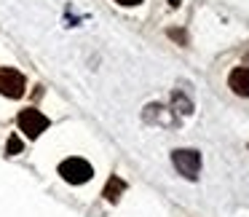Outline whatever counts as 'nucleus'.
Instances as JSON below:
<instances>
[{"instance_id":"7","label":"nucleus","mask_w":249,"mask_h":217,"mask_svg":"<svg viewBox=\"0 0 249 217\" xmlns=\"http://www.w3.org/2000/svg\"><path fill=\"white\" fill-rule=\"evenodd\" d=\"M22 140H19L17 134L11 137V140H8V145H6V150H8V156H19V153H22Z\"/></svg>"},{"instance_id":"3","label":"nucleus","mask_w":249,"mask_h":217,"mask_svg":"<svg viewBox=\"0 0 249 217\" xmlns=\"http://www.w3.org/2000/svg\"><path fill=\"white\" fill-rule=\"evenodd\" d=\"M27 89V81L19 70L14 67H0V94L8 99H19Z\"/></svg>"},{"instance_id":"2","label":"nucleus","mask_w":249,"mask_h":217,"mask_svg":"<svg viewBox=\"0 0 249 217\" xmlns=\"http://www.w3.org/2000/svg\"><path fill=\"white\" fill-rule=\"evenodd\" d=\"M172 163L177 166V172L182 174V177L196 180V177H198V172H201V153L198 150H188V147L174 150L172 153Z\"/></svg>"},{"instance_id":"4","label":"nucleus","mask_w":249,"mask_h":217,"mask_svg":"<svg viewBox=\"0 0 249 217\" xmlns=\"http://www.w3.org/2000/svg\"><path fill=\"white\" fill-rule=\"evenodd\" d=\"M17 124H19V129H22L24 134L30 137V140L40 137L46 129H49V118H46L40 110H35V108L22 110V113H19V118H17Z\"/></svg>"},{"instance_id":"6","label":"nucleus","mask_w":249,"mask_h":217,"mask_svg":"<svg viewBox=\"0 0 249 217\" xmlns=\"http://www.w3.org/2000/svg\"><path fill=\"white\" fill-rule=\"evenodd\" d=\"M124 190H126V182L113 174V177L107 180V185H105V199H107L110 204H115V201L121 199V193H124Z\"/></svg>"},{"instance_id":"8","label":"nucleus","mask_w":249,"mask_h":217,"mask_svg":"<svg viewBox=\"0 0 249 217\" xmlns=\"http://www.w3.org/2000/svg\"><path fill=\"white\" fill-rule=\"evenodd\" d=\"M169 38H174V40H179V43H185V33H182V30H169Z\"/></svg>"},{"instance_id":"9","label":"nucleus","mask_w":249,"mask_h":217,"mask_svg":"<svg viewBox=\"0 0 249 217\" xmlns=\"http://www.w3.org/2000/svg\"><path fill=\"white\" fill-rule=\"evenodd\" d=\"M115 3H121V6H140L142 0H115Z\"/></svg>"},{"instance_id":"5","label":"nucleus","mask_w":249,"mask_h":217,"mask_svg":"<svg viewBox=\"0 0 249 217\" xmlns=\"http://www.w3.org/2000/svg\"><path fill=\"white\" fill-rule=\"evenodd\" d=\"M228 86L238 94V97H249V67H236L228 75Z\"/></svg>"},{"instance_id":"1","label":"nucleus","mask_w":249,"mask_h":217,"mask_svg":"<svg viewBox=\"0 0 249 217\" xmlns=\"http://www.w3.org/2000/svg\"><path fill=\"white\" fill-rule=\"evenodd\" d=\"M59 174L62 180H67L70 185H81V182H89L94 174L91 163L83 161V158H67V161L59 163Z\"/></svg>"}]
</instances>
